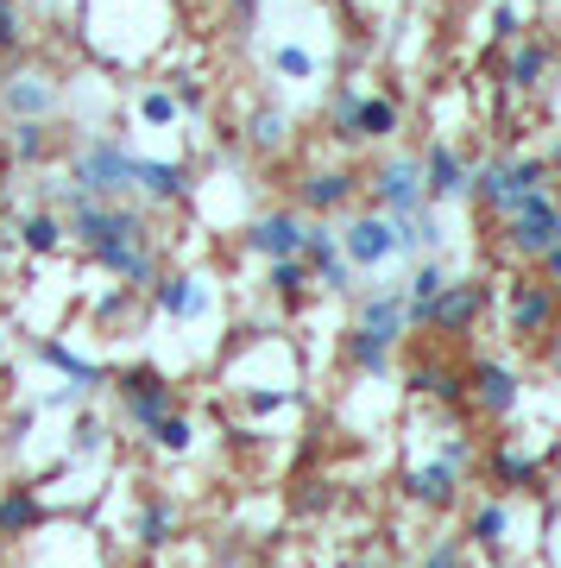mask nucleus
Instances as JSON below:
<instances>
[{"mask_svg": "<svg viewBox=\"0 0 561 568\" xmlns=\"http://www.w3.org/2000/svg\"><path fill=\"white\" fill-rule=\"evenodd\" d=\"M347 366L360 373V379H385L391 373V347L379 342V335H366V328H347Z\"/></svg>", "mask_w": 561, "mask_h": 568, "instance_id": "2f4dec72", "label": "nucleus"}, {"mask_svg": "<svg viewBox=\"0 0 561 568\" xmlns=\"http://www.w3.org/2000/svg\"><path fill=\"white\" fill-rule=\"evenodd\" d=\"M360 102V82H335V95H328V140L347 145V114Z\"/></svg>", "mask_w": 561, "mask_h": 568, "instance_id": "4c0bfd02", "label": "nucleus"}, {"mask_svg": "<svg viewBox=\"0 0 561 568\" xmlns=\"http://www.w3.org/2000/svg\"><path fill=\"white\" fill-rule=\"evenodd\" d=\"M95 455H108V424L82 405L76 410V429H70V462H95Z\"/></svg>", "mask_w": 561, "mask_h": 568, "instance_id": "c9c22d12", "label": "nucleus"}, {"mask_svg": "<svg viewBox=\"0 0 561 568\" xmlns=\"http://www.w3.org/2000/svg\"><path fill=\"white\" fill-rule=\"evenodd\" d=\"M486 304H492V284L486 278H448L441 297L429 304V316H422V328H436V335H467V328L486 316Z\"/></svg>", "mask_w": 561, "mask_h": 568, "instance_id": "4468645a", "label": "nucleus"}, {"mask_svg": "<svg viewBox=\"0 0 561 568\" xmlns=\"http://www.w3.org/2000/svg\"><path fill=\"white\" fill-rule=\"evenodd\" d=\"M108 386H114V398H121V417L140 429V436L159 424L164 410H177V386H171V373H164V366H152V361L121 366Z\"/></svg>", "mask_w": 561, "mask_h": 568, "instance_id": "39448f33", "label": "nucleus"}, {"mask_svg": "<svg viewBox=\"0 0 561 568\" xmlns=\"http://www.w3.org/2000/svg\"><path fill=\"white\" fill-rule=\"evenodd\" d=\"M549 366H555V379H561V335H549Z\"/></svg>", "mask_w": 561, "mask_h": 568, "instance_id": "09e8293b", "label": "nucleus"}, {"mask_svg": "<svg viewBox=\"0 0 561 568\" xmlns=\"http://www.w3.org/2000/svg\"><path fill=\"white\" fill-rule=\"evenodd\" d=\"M227 13H234V26H259V0H227Z\"/></svg>", "mask_w": 561, "mask_h": 568, "instance_id": "49530a36", "label": "nucleus"}, {"mask_svg": "<svg viewBox=\"0 0 561 568\" xmlns=\"http://www.w3.org/2000/svg\"><path fill=\"white\" fill-rule=\"evenodd\" d=\"M13 234H20V246L32 260H58L63 246H70V222H63L58 209H26Z\"/></svg>", "mask_w": 561, "mask_h": 568, "instance_id": "393cba45", "label": "nucleus"}, {"mask_svg": "<svg viewBox=\"0 0 561 568\" xmlns=\"http://www.w3.org/2000/svg\"><path fill=\"white\" fill-rule=\"evenodd\" d=\"M133 164H140V152L126 145V133H101V126H89V133L70 145L63 178H70V190L89 196V203H121V196H133Z\"/></svg>", "mask_w": 561, "mask_h": 568, "instance_id": "f03ea898", "label": "nucleus"}, {"mask_svg": "<svg viewBox=\"0 0 561 568\" xmlns=\"http://www.w3.org/2000/svg\"><path fill=\"white\" fill-rule=\"evenodd\" d=\"M354 328H366V335H379L385 347H398L404 335H410V310H404V284H373L360 297V323Z\"/></svg>", "mask_w": 561, "mask_h": 568, "instance_id": "6ab92c4d", "label": "nucleus"}, {"mask_svg": "<svg viewBox=\"0 0 561 568\" xmlns=\"http://www.w3.org/2000/svg\"><path fill=\"white\" fill-rule=\"evenodd\" d=\"M461 379H467V392H473V405H480L486 417H511V410L523 405L518 366H504V361H473Z\"/></svg>", "mask_w": 561, "mask_h": 568, "instance_id": "dca6fc26", "label": "nucleus"}, {"mask_svg": "<svg viewBox=\"0 0 561 568\" xmlns=\"http://www.w3.org/2000/svg\"><path fill=\"white\" fill-rule=\"evenodd\" d=\"M549 164L542 152H504V159H480L473 164V183H467V203H480L486 215H511L523 196L549 190Z\"/></svg>", "mask_w": 561, "mask_h": 568, "instance_id": "7ed1b4c3", "label": "nucleus"}, {"mask_svg": "<svg viewBox=\"0 0 561 568\" xmlns=\"http://www.w3.org/2000/svg\"><path fill=\"white\" fill-rule=\"evenodd\" d=\"M0 140H7V159H13V164L44 171V164H51V152H58V121H13Z\"/></svg>", "mask_w": 561, "mask_h": 568, "instance_id": "b1692460", "label": "nucleus"}, {"mask_svg": "<svg viewBox=\"0 0 561 568\" xmlns=\"http://www.w3.org/2000/svg\"><path fill=\"white\" fill-rule=\"evenodd\" d=\"M555 316H561V304H555L549 284H537V278L504 284V328H511L518 342H549V335H555Z\"/></svg>", "mask_w": 561, "mask_h": 568, "instance_id": "9b49d317", "label": "nucleus"}, {"mask_svg": "<svg viewBox=\"0 0 561 568\" xmlns=\"http://www.w3.org/2000/svg\"><path fill=\"white\" fill-rule=\"evenodd\" d=\"M549 196H555V209H561V178H555V183H549Z\"/></svg>", "mask_w": 561, "mask_h": 568, "instance_id": "8fccbe9b", "label": "nucleus"}, {"mask_svg": "<svg viewBox=\"0 0 561 568\" xmlns=\"http://www.w3.org/2000/svg\"><path fill=\"white\" fill-rule=\"evenodd\" d=\"M164 89L177 95V114H183V121H202V114H208V77H196V70H177Z\"/></svg>", "mask_w": 561, "mask_h": 568, "instance_id": "e433bc0d", "label": "nucleus"}, {"mask_svg": "<svg viewBox=\"0 0 561 568\" xmlns=\"http://www.w3.org/2000/svg\"><path fill=\"white\" fill-rule=\"evenodd\" d=\"M341 234V253L354 272H385V265H398V222L379 215V209H360V215H347Z\"/></svg>", "mask_w": 561, "mask_h": 568, "instance_id": "6e6552de", "label": "nucleus"}, {"mask_svg": "<svg viewBox=\"0 0 561 568\" xmlns=\"http://www.w3.org/2000/svg\"><path fill=\"white\" fill-rule=\"evenodd\" d=\"M70 246H82L89 260L108 272V278H121L126 291H152L164 272V253H159V227H152V209L145 203H89L82 196L70 215Z\"/></svg>", "mask_w": 561, "mask_h": 568, "instance_id": "f257e3e1", "label": "nucleus"}, {"mask_svg": "<svg viewBox=\"0 0 561 568\" xmlns=\"http://www.w3.org/2000/svg\"><path fill=\"white\" fill-rule=\"evenodd\" d=\"M461 467H448L436 455V462H417L410 467V474H404V499H410V506H422V511H448L455 506V499H461Z\"/></svg>", "mask_w": 561, "mask_h": 568, "instance_id": "aec40b11", "label": "nucleus"}, {"mask_svg": "<svg viewBox=\"0 0 561 568\" xmlns=\"http://www.w3.org/2000/svg\"><path fill=\"white\" fill-rule=\"evenodd\" d=\"M303 227H309V215H297V209H265V215H253L241 234V246L253 253V260H303Z\"/></svg>", "mask_w": 561, "mask_h": 568, "instance_id": "2eb2a0df", "label": "nucleus"}, {"mask_svg": "<svg viewBox=\"0 0 561 568\" xmlns=\"http://www.w3.org/2000/svg\"><path fill=\"white\" fill-rule=\"evenodd\" d=\"M32 354H39V361L51 366L58 379H70V386H82V392H101L108 379H114V373H108L101 361H82V354L63 342V335H39V342H32Z\"/></svg>", "mask_w": 561, "mask_h": 568, "instance_id": "412c9836", "label": "nucleus"}, {"mask_svg": "<svg viewBox=\"0 0 561 568\" xmlns=\"http://www.w3.org/2000/svg\"><path fill=\"white\" fill-rule=\"evenodd\" d=\"M549 77H555V44L537 39V32H523V39L511 44V58H504V89H511V95H542Z\"/></svg>", "mask_w": 561, "mask_h": 568, "instance_id": "a211bd4d", "label": "nucleus"}, {"mask_svg": "<svg viewBox=\"0 0 561 568\" xmlns=\"http://www.w3.org/2000/svg\"><path fill=\"white\" fill-rule=\"evenodd\" d=\"M492 44H518L523 39V0H492Z\"/></svg>", "mask_w": 561, "mask_h": 568, "instance_id": "ea45409f", "label": "nucleus"}, {"mask_svg": "<svg viewBox=\"0 0 561 568\" xmlns=\"http://www.w3.org/2000/svg\"><path fill=\"white\" fill-rule=\"evenodd\" d=\"M441 284H448V265H441V260H417V265H410V278H404V310H410V328H422L429 304L441 297Z\"/></svg>", "mask_w": 561, "mask_h": 568, "instance_id": "a878e982", "label": "nucleus"}, {"mask_svg": "<svg viewBox=\"0 0 561 568\" xmlns=\"http://www.w3.org/2000/svg\"><path fill=\"white\" fill-rule=\"evenodd\" d=\"M404 133V108L398 95H379V89H360V102L347 114V145H391Z\"/></svg>", "mask_w": 561, "mask_h": 568, "instance_id": "f3484780", "label": "nucleus"}, {"mask_svg": "<svg viewBox=\"0 0 561 568\" xmlns=\"http://www.w3.org/2000/svg\"><path fill=\"white\" fill-rule=\"evenodd\" d=\"M410 392H422V398H441V405H455L467 392V379L461 373H448V366H436V361H422V366H410V379H404Z\"/></svg>", "mask_w": 561, "mask_h": 568, "instance_id": "473e14b6", "label": "nucleus"}, {"mask_svg": "<svg viewBox=\"0 0 561 568\" xmlns=\"http://www.w3.org/2000/svg\"><path fill=\"white\" fill-rule=\"evenodd\" d=\"M145 297H152V310H159L164 323L190 328L215 310V278H208V272H159V284H152Z\"/></svg>", "mask_w": 561, "mask_h": 568, "instance_id": "1a4fd4ad", "label": "nucleus"}, {"mask_svg": "<svg viewBox=\"0 0 561 568\" xmlns=\"http://www.w3.org/2000/svg\"><path fill=\"white\" fill-rule=\"evenodd\" d=\"M499 234H504V253H511V260H542V253L561 241V209H555V196H549V190L523 196L511 215H499Z\"/></svg>", "mask_w": 561, "mask_h": 568, "instance_id": "0eeeda50", "label": "nucleus"}, {"mask_svg": "<svg viewBox=\"0 0 561 568\" xmlns=\"http://www.w3.org/2000/svg\"><path fill=\"white\" fill-rule=\"evenodd\" d=\"M441 462L467 474V467H473V443H467V436H448V443H441Z\"/></svg>", "mask_w": 561, "mask_h": 568, "instance_id": "c03bdc74", "label": "nucleus"}, {"mask_svg": "<svg viewBox=\"0 0 561 568\" xmlns=\"http://www.w3.org/2000/svg\"><path fill=\"white\" fill-rule=\"evenodd\" d=\"M492 480H499V493H542V467L504 448V455H492Z\"/></svg>", "mask_w": 561, "mask_h": 568, "instance_id": "f704fd0d", "label": "nucleus"}, {"mask_svg": "<svg viewBox=\"0 0 561 568\" xmlns=\"http://www.w3.org/2000/svg\"><path fill=\"white\" fill-rule=\"evenodd\" d=\"M246 145L259 152V159H278V152H290V133H297V121H290V108L278 102H259L253 114H246Z\"/></svg>", "mask_w": 561, "mask_h": 568, "instance_id": "5701e85b", "label": "nucleus"}, {"mask_svg": "<svg viewBox=\"0 0 561 568\" xmlns=\"http://www.w3.org/2000/svg\"><path fill=\"white\" fill-rule=\"evenodd\" d=\"M542 164H549V178H561V140L549 145V152H542Z\"/></svg>", "mask_w": 561, "mask_h": 568, "instance_id": "de8ad7c7", "label": "nucleus"}, {"mask_svg": "<svg viewBox=\"0 0 561 568\" xmlns=\"http://www.w3.org/2000/svg\"><path fill=\"white\" fill-rule=\"evenodd\" d=\"M133 196L145 209H183L196 196V164L190 159H145L140 152V164H133Z\"/></svg>", "mask_w": 561, "mask_h": 568, "instance_id": "f8f14e48", "label": "nucleus"}, {"mask_svg": "<svg viewBox=\"0 0 561 568\" xmlns=\"http://www.w3.org/2000/svg\"><path fill=\"white\" fill-rule=\"evenodd\" d=\"M265 291H272L284 310H303L309 304V291H316V278H309V265L303 260H272L265 265Z\"/></svg>", "mask_w": 561, "mask_h": 568, "instance_id": "c85d7f7f", "label": "nucleus"}, {"mask_svg": "<svg viewBox=\"0 0 561 568\" xmlns=\"http://www.w3.org/2000/svg\"><path fill=\"white\" fill-rule=\"evenodd\" d=\"M417 164H422V196L429 203H467V183H473V159H467L455 140H429L417 152Z\"/></svg>", "mask_w": 561, "mask_h": 568, "instance_id": "ddd939ff", "label": "nucleus"}, {"mask_svg": "<svg viewBox=\"0 0 561 568\" xmlns=\"http://www.w3.org/2000/svg\"><path fill=\"white\" fill-rule=\"evenodd\" d=\"M537 265H542V272H549V291H555V304H561V241L549 246V253H542Z\"/></svg>", "mask_w": 561, "mask_h": 568, "instance_id": "a18cd8bd", "label": "nucleus"}, {"mask_svg": "<svg viewBox=\"0 0 561 568\" xmlns=\"http://www.w3.org/2000/svg\"><path fill=\"white\" fill-rule=\"evenodd\" d=\"M290 405H303V392L297 386H272V392H246V417H278V410H290Z\"/></svg>", "mask_w": 561, "mask_h": 568, "instance_id": "58836bf2", "label": "nucleus"}, {"mask_svg": "<svg viewBox=\"0 0 561 568\" xmlns=\"http://www.w3.org/2000/svg\"><path fill=\"white\" fill-rule=\"evenodd\" d=\"M39 417H44L39 405H20V410H13V417H7V448H20L26 436H32V424H39Z\"/></svg>", "mask_w": 561, "mask_h": 568, "instance_id": "37998d69", "label": "nucleus"}, {"mask_svg": "<svg viewBox=\"0 0 561 568\" xmlns=\"http://www.w3.org/2000/svg\"><path fill=\"white\" fill-rule=\"evenodd\" d=\"M171 537H177V511H171V499H140V511H133V544L164 549Z\"/></svg>", "mask_w": 561, "mask_h": 568, "instance_id": "7c9ffc66", "label": "nucleus"}, {"mask_svg": "<svg viewBox=\"0 0 561 568\" xmlns=\"http://www.w3.org/2000/svg\"><path fill=\"white\" fill-rule=\"evenodd\" d=\"M177 95L164 89V82H140L133 89V126H145V133H164V126H177Z\"/></svg>", "mask_w": 561, "mask_h": 568, "instance_id": "cd10ccee", "label": "nucleus"}, {"mask_svg": "<svg viewBox=\"0 0 561 568\" xmlns=\"http://www.w3.org/2000/svg\"><path fill=\"white\" fill-rule=\"evenodd\" d=\"M354 568H391V562H354Z\"/></svg>", "mask_w": 561, "mask_h": 568, "instance_id": "3c124183", "label": "nucleus"}, {"mask_svg": "<svg viewBox=\"0 0 561 568\" xmlns=\"http://www.w3.org/2000/svg\"><path fill=\"white\" fill-rule=\"evenodd\" d=\"M82 405H89V392L70 386V379H63L58 392H44V398H39V410H82Z\"/></svg>", "mask_w": 561, "mask_h": 568, "instance_id": "79ce46f5", "label": "nucleus"}, {"mask_svg": "<svg viewBox=\"0 0 561 568\" xmlns=\"http://www.w3.org/2000/svg\"><path fill=\"white\" fill-rule=\"evenodd\" d=\"M63 114V82L39 63H7L0 70V121H58Z\"/></svg>", "mask_w": 561, "mask_h": 568, "instance_id": "20e7f679", "label": "nucleus"}, {"mask_svg": "<svg viewBox=\"0 0 561 568\" xmlns=\"http://www.w3.org/2000/svg\"><path fill=\"white\" fill-rule=\"evenodd\" d=\"M265 70H272L278 82H316L322 58L303 39H278V44H265Z\"/></svg>", "mask_w": 561, "mask_h": 568, "instance_id": "bb28decb", "label": "nucleus"}, {"mask_svg": "<svg viewBox=\"0 0 561 568\" xmlns=\"http://www.w3.org/2000/svg\"><path fill=\"white\" fill-rule=\"evenodd\" d=\"M461 562H467V544H461V537H441V544L429 549L417 568H461Z\"/></svg>", "mask_w": 561, "mask_h": 568, "instance_id": "a19ab883", "label": "nucleus"}, {"mask_svg": "<svg viewBox=\"0 0 561 568\" xmlns=\"http://www.w3.org/2000/svg\"><path fill=\"white\" fill-rule=\"evenodd\" d=\"M360 190L373 196V209L379 215H391V222H410L429 196H422V164L417 152H385L379 164H373V178H360Z\"/></svg>", "mask_w": 561, "mask_h": 568, "instance_id": "423d86ee", "label": "nucleus"}, {"mask_svg": "<svg viewBox=\"0 0 561 568\" xmlns=\"http://www.w3.org/2000/svg\"><path fill=\"white\" fill-rule=\"evenodd\" d=\"M354 196H360V171H347V164H309L297 178V215H309V222L354 209Z\"/></svg>", "mask_w": 561, "mask_h": 568, "instance_id": "9d476101", "label": "nucleus"}, {"mask_svg": "<svg viewBox=\"0 0 561 568\" xmlns=\"http://www.w3.org/2000/svg\"><path fill=\"white\" fill-rule=\"evenodd\" d=\"M504 537H511V506H504V499H486V506L467 518V544L486 549V556H504Z\"/></svg>", "mask_w": 561, "mask_h": 568, "instance_id": "c756f323", "label": "nucleus"}, {"mask_svg": "<svg viewBox=\"0 0 561 568\" xmlns=\"http://www.w3.org/2000/svg\"><path fill=\"white\" fill-rule=\"evenodd\" d=\"M51 525V506H44L32 487H0V544H20L32 530Z\"/></svg>", "mask_w": 561, "mask_h": 568, "instance_id": "4be33fe9", "label": "nucleus"}, {"mask_svg": "<svg viewBox=\"0 0 561 568\" xmlns=\"http://www.w3.org/2000/svg\"><path fill=\"white\" fill-rule=\"evenodd\" d=\"M145 443L159 448V455H190V448H196V424H190L183 410H164L159 424L145 429Z\"/></svg>", "mask_w": 561, "mask_h": 568, "instance_id": "72a5a7b5", "label": "nucleus"}]
</instances>
